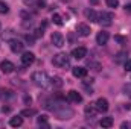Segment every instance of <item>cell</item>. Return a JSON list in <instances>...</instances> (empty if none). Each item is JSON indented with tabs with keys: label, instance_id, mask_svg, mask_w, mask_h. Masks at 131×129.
<instances>
[{
	"label": "cell",
	"instance_id": "6da1fadb",
	"mask_svg": "<svg viewBox=\"0 0 131 129\" xmlns=\"http://www.w3.org/2000/svg\"><path fill=\"white\" fill-rule=\"evenodd\" d=\"M32 81L35 85L41 87V88H47V87H52L50 85V78L44 73V71H35L32 73Z\"/></svg>",
	"mask_w": 131,
	"mask_h": 129
},
{
	"label": "cell",
	"instance_id": "7a4b0ae2",
	"mask_svg": "<svg viewBox=\"0 0 131 129\" xmlns=\"http://www.w3.org/2000/svg\"><path fill=\"white\" fill-rule=\"evenodd\" d=\"M52 64L55 67H60V68H66V67L70 65V58L66 53H58L52 58Z\"/></svg>",
	"mask_w": 131,
	"mask_h": 129
},
{
	"label": "cell",
	"instance_id": "3957f363",
	"mask_svg": "<svg viewBox=\"0 0 131 129\" xmlns=\"http://www.w3.org/2000/svg\"><path fill=\"white\" fill-rule=\"evenodd\" d=\"M50 41H52V44H53L55 47H63V46H64V36H63V33H60V32L52 33Z\"/></svg>",
	"mask_w": 131,
	"mask_h": 129
},
{
	"label": "cell",
	"instance_id": "277c9868",
	"mask_svg": "<svg viewBox=\"0 0 131 129\" xmlns=\"http://www.w3.org/2000/svg\"><path fill=\"white\" fill-rule=\"evenodd\" d=\"M95 106L98 109V112H107L108 111V100L104 97H99L98 100L95 102Z\"/></svg>",
	"mask_w": 131,
	"mask_h": 129
},
{
	"label": "cell",
	"instance_id": "5b68a950",
	"mask_svg": "<svg viewBox=\"0 0 131 129\" xmlns=\"http://www.w3.org/2000/svg\"><path fill=\"white\" fill-rule=\"evenodd\" d=\"M113 18H114V15H113L111 12H99V14H98V23L110 24Z\"/></svg>",
	"mask_w": 131,
	"mask_h": 129
},
{
	"label": "cell",
	"instance_id": "8992f818",
	"mask_svg": "<svg viewBox=\"0 0 131 129\" xmlns=\"http://www.w3.org/2000/svg\"><path fill=\"white\" fill-rule=\"evenodd\" d=\"M9 47H11V50H12L14 53H18V52H23L25 44H23L20 40H11V41H9Z\"/></svg>",
	"mask_w": 131,
	"mask_h": 129
},
{
	"label": "cell",
	"instance_id": "52a82bcc",
	"mask_svg": "<svg viewBox=\"0 0 131 129\" xmlns=\"http://www.w3.org/2000/svg\"><path fill=\"white\" fill-rule=\"evenodd\" d=\"M34 61H35V55H34L32 52H25L21 55V64L23 65L29 67L31 64H34Z\"/></svg>",
	"mask_w": 131,
	"mask_h": 129
},
{
	"label": "cell",
	"instance_id": "ba28073f",
	"mask_svg": "<svg viewBox=\"0 0 131 129\" xmlns=\"http://www.w3.org/2000/svg\"><path fill=\"white\" fill-rule=\"evenodd\" d=\"M72 56L75 59H82V58L87 56V49L85 47H76V49L72 50Z\"/></svg>",
	"mask_w": 131,
	"mask_h": 129
},
{
	"label": "cell",
	"instance_id": "9c48e42d",
	"mask_svg": "<svg viewBox=\"0 0 131 129\" xmlns=\"http://www.w3.org/2000/svg\"><path fill=\"white\" fill-rule=\"evenodd\" d=\"M67 100H69V102H72V103H79V102L82 100V96H81L78 91L70 90V91L67 93Z\"/></svg>",
	"mask_w": 131,
	"mask_h": 129
},
{
	"label": "cell",
	"instance_id": "30bf717a",
	"mask_svg": "<svg viewBox=\"0 0 131 129\" xmlns=\"http://www.w3.org/2000/svg\"><path fill=\"white\" fill-rule=\"evenodd\" d=\"M76 32L79 33L81 36H89L90 35V26L85 24V23H79L76 26Z\"/></svg>",
	"mask_w": 131,
	"mask_h": 129
},
{
	"label": "cell",
	"instance_id": "8fae6325",
	"mask_svg": "<svg viewBox=\"0 0 131 129\" xmlns=\"http://www.w3.org/2000/svg\"><path fill=\"white\" fill-rule=\"evenodd\" d=\"M0 68H2V71L5 73V74H9V73H12L14 71V64L11 62V61H2L0 62Z\"/></svg>",
	"mask_w": 131,
	"mask_h": 129
},
{
	"label": "cell",
	"instance_id": "7c38bea8",
	"mask_svg": "<svg viewBox=\"0 0 131 129\" xmlns=\"http://www.w3.org/2000/svg\"><path fill=\"white\" fill-rule=\"evenodd\" d=\"M72 73L75 78H85L87 76V68L85 67H73Z\"/></svg>",
	"mask_w": 131,
	"mask_h": 129
},
{
	"label": "cell",
	"instance_id": "4fadbf2b",
	"mask_svg": "<svg viewBox=\"0 0 131 129\" xmlns=\"http://www.w3.org/2000/svg\"><path fill=\"white\" fill-rule=\"evenodd\" d=\"M108 38H110V35H108V32H105V31H101V32L96 35V41H98V44H101V46L107 44Z\"/></svg>",
	"mask_w": 131,
	"mask_h": 129
},
{
	"label": "cell",
	"instance_id": "5bb4252c",
	"mask_svg": "<svg viewBox=\"0 0 131 129\" xmlns=\"http://www.w3.org/2000/svg\"><path fill=\"white\" fill-rule=\"evenodd\" d=\"M84 111H85V115H87V117H95V115H96V112H98V109H96L95 103H90V105H87Z\"/></svg>",
	"mask_w": 131,
	"mask_h": 129
},
{
	"label": "cell",
	"instance_id": "9a60e30c",
	"mask_svg": "<svg viewBox=\"0 0 131 129\" xmlns=\"http://www.w3.org/2000/svg\"><path fill=\"white\" fill-rule=\"evenodd\" d=\"M85 17L90 20V21H98V12L93 11V9H85Z\"/></svg>",
	"mask_w": 131,
	"mask_h": 129
},
{
	"label": "cell",
	"instance_id": "2e32d148",
	"mask_svg": "<svg viewBox=\"0 0 131 129\" xmlns=\"http://www.w3.org/2000/svg\"><path fill=\"white\" fill-rule=\"evenodd\" d=\"M101 128H111L113 126V119L111 117H104L101 122H99Z\"/></svg>",
	"mask_w": 131,
	"mask_h": 129
},
{
	"label": "cell",
	"instance_id": "e0dca14e",
	"mask_svg": "<svg viewBox=\"0 0 131 129\" xmlns=\"http://www.w3.org/2000/svg\"><path fill=\"white\" fill-rule=\"evenodd\" d=\"M9 125H11L12 128H18V126L23 125V119H21V117H12V119L9 120Z\"/></svg>",
	"mask_w": 131,
	"mask_h": 129
},
{
	"label": "cell",
	"instance_id": "ac0fdd59",
	"mask_svg": "<svg viewBox=\"0 0 131 129\" xmlns=\"http://www.w3.org/2000/svg\"><path fill=\"white\" fill-rule=\"evenodd\" d=\"M50 85H52V87H57V88L63 87V81H61V78H58V76L50 78Z\"/></svg>",
	"mask_w": 131,
	"mask_h": 129
},
{
	"label": "cell",
	"instance_id": "d6986e66",
	"mask_svg": "<svg viewBox=\"0 0 131 129\" xmlns=\"http://www.w3.org/2000/svg\"><path fill=\"white\" fill-rule=\"evenodd\" d=\"M52 21L57 24V26H63V17L60 15V14H53V17H52Z\"/></svg>",
	"mask_w": 131,
	"mask_h": 129
},
{
	"label": "cell",
	"instance_id": "ffe728a7",
	"mask_svg": "<svg viewBox=\"0 0 131 129\" xmlns=\"http://www.w3.org/2000/svg\"><path fill=\"white\" fill-rule=\"evenodd\" d=\"M37 122H38V125L49 128V125H47V115H40V117L37 119Z\"/></svg>",
	"mask_w": 131,
	"mask_h": 129
},
{
	"label": "cell",
	"instance_id": "44dd1931",
	"mask_svg": "<svg viewBox=\"0 0 131 129\" xmlns=\"http://www.w3.org/2000/svg\"><path fill=\"white\" fill-rule=\"evenodd\" d=\"M35 109H23L21 112H20V115L21 117H31V115H35Z\"/></svg>",
	"mask_w": 131,
	"mask_h": 129
},
{
	"label": "cell",
	"instance_id": "7402d4cb",
	"mask_svg": "<svg viewBox=\"0 0 131 129\" xmlns=\"http://www.w3.org/2000/svg\"><path fill=\"white\" fill-rule=\"evenodd\" d=\"M8 11H9L8 5H6L5 2H2V0H0V14H8Z\"/></svg>",
	"mask_w": 131,
	"mask_h": 129
},
{
	"label": "cell",
	"instance_id": "603a6c76",
	"mask_svg": "<svg viewBox=\"0 0 131 129\" xmlns=\"http://www.w3.org/2000/svg\"><path fill=\"white\" fill-rule=\"evenodd\" d=\"M107 6H110V8H117V6H119V2H117V0H107Z\"/></svg>",
	"mask_w": 131,
	"mask_h": 129
},
{
	"label": "cell",
	"instance_id": "cb8c5ba5",
	"mask_svg": "<svg viewBox=\"0 0 131 129\" xmlns=\"http://www.w3.org/2000/svg\"><path fill=\"white\" fill-rule=\"evenodd\" d=\"M125 70H127V71H131V59L125 61Z\"/></svg>",
	"mask_w": 131,
	"mask_h": 129
},
{
	"label": "cell",
	"instance_id": "d4e9b609",
	"mask_svg": "<svg viewBox=\"0 0 131 129\" xmlns=\"http://www.w3.org/2000/svg\"><path fill=\"white\" fill-rule=\"evenodd\" d=\"M44 5H46V2H44V0H38V2H37V6H40V8H43Z\"/></svg>",
	"mask_w": 131,
	"mask_h": 129
},
{
	"label": "cell",
	"instance_id": "484cf974",
	"mask_svg": "<svg viewBox=\"0 0 131 129\" xmlns=\"http://www.w3.org/2000/svg\"><path fill=\"white\" fill-rule=\"evenodd\" d=\"M124 9H125L127 12H131V3H130V5H125V6H124Z\"/></svg>",
	"mask_w": 131,
	"mask_h": 129
},
{
	"label": "cell",
	"instance_id": "4316f807",
	"mask_svg": "<svg viewBox=\"0 0 131 129\" xmlns=\"http://www.w3.org/2000/svg\"><path fill=\"white\" fill-rule=\"evenodd\" d=\"M116 40H117V41H121V43H124V41H125V40H124L122 36H116Z\"/></svg>",
	"mask_w": 131,
	"mask_h": 129
},
{
	"label": "cell",
	"instance_id": "83f0119b",
	"mask_svg": "<svg viewBox=\"0 0 131 129\" xmlns=\"http://www.w3.org/2000/svg\"><path fill=\"white\" fill-rule=\"evenodd\" d=\"M0 28H2V26H0Z\"/></svg>",
	"mask_w": 131,
	"mask_h": 129
}]
</instances>
